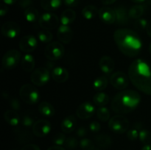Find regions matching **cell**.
Instances as JSON below:
<instances>
[{"instance_id": "28", "label": "cell", "mask_w": 151, "mask_h": 150, "mask_svg": "<svg viewBox=\"0 0 151 150\" xmlns=\"http://www.w3.org/2000/svg\"><path fill=\"white\" fill-rule=\"evenodd\" d=\"M95 142L99 146L107 148L112 144V139L106 134H100L95 137Z\"/></svg>"}, {"instance_id": "49", "label": "cell", "mask_w": 151, "mask_h": 150, "mask_svg": "<svg viewBox=\"0 0 151 150\" xmlns=\"http://www.w3.org/2000/svg\"><path fill=\"white\" fill-rule=\"evenodd\" d=\"M47 150H65V149L63 147H62L61 146H53L50 147L49 149H47Z\"/></svg>"}, {"instance_id": "47", "label": "cell", "mask_w": 151, "mask_h": 150, "mask_svg": "<svg viewBox=\"0 0 151 150\" xmlns=\"http://www.w3.org/2000/svg\"><path fill=\"white\" fill-rule=\"evenodd\" d=\"M7 12H8V7L6 5H4V4H1V8H0V16L2 17Z\"/></svg>"}, {"instance_id": "24", "label": "cell", "mask_w": 151, "mask_h": 150, "mask_svg": "<svg viewBox=\"0 0 151 150\" xmlns=\"http://www.w3.org/2000/svg\"><path fill=\"white\" fill-rule=\"evenodd\" d=\"M62 0H41V6L44 10L53 11L60 7Z\"/></svg>"}, {"instance_id": "46", "label": "cell", "mask_w": 151, "mask_h": 150, "mask_svg": "<svg viewBox=\"0 0 151 150\" xmlns=\"http://www.w3.org/2000/svg\"><path fill=\"white\" fill-rule=\"evenodd\" d=\"M10 106L14 110H19L20 108V103L16 99H13L10 101Z\"/></svg>"}, {"instance_id": "43", "label": "cell", "mask_w": 151, "mask_h": 150, "mask_svg": "<svg viewBox=\"0 0 151 150\" xmlns=\"http://www.w3.org/2000/svg\"><path fill=\"white\" fill-rule=\"evenodd\" d=\"M63 3L67 7H77L79 4V0H63Z\"/></svg>"}, {"instance_id": "50", "label": "cell", "mask_w": 151, "mask_h": 150, "mask_svg": "<svg viewBox=\"0 0 151 150\" xmlns=\"http://www.w3.org/2000/svg\"><path fill=\"white\" fill-rule=\"evenodd\" d=\"M116 0H101V2L104 5H110V4H114Z\"/></svg>"}, {"instance_id": "37", "label": "cell", "mask_w": 151, "mask_h": 150, "mask_svg": "<svg viewBox=\"0 0 151 150\" xmlns=\"http://www.w3.org/2000/svg\"><path fill=\"white\" fill-rule=\"evenodd\" d=\"M148 21L145 19H136L135 22L134 23V26L138 30H146L147 25Z\"/></svg>"}, {"instance_id": "12", "label": "cell", "mask_w": 151, "mask_h": 150, "mask_svg": "<svg viewBox=\"0 0 151 150\" xmlns=\"http://www.w3.org/2000/svg\"><path fill=\"white\" fill-rule=\"evenodd\" d=\"M37 45H38V41L35 37L32 35H27L22 37L19 44L21 51L26 54L32 52L36 49Z\"/></svg>"}, {"instance_id": "5", "label": "cell", "mask_w": 151, "mask_h": 150, "mask_svg": "<svg viewBox=\"0 0 151 150\" xmlns=\"http://www.w3.org/2000/svg\"><path fill=\"white\" fill-rule=\"evenodd\" d=\"M65 48L60 41H53L47 44L44 49V55L48 60L54 61L62 58L64 55Z\"/></svg>"}, {"instance_id": "54", "label": "cell", "mask_w": 151, "mask_h": 150, "mask_svg": "<svg viewBox=\"0 0 151 150\" xmlns=\"http://www.w3.org/2000/svg\"><path fill=\"white\" fill-rule=\"evenodd\" d=\"M149 52H150V54H151V44H150V46H149Z\"/></svg>"}, {"instance_id": "16", "label": "cell", "mask_w": 151, "mask_h": 150, "mask_svg": "<svg viewBox=\"0 0 151 150\" xmlns=\"http://www.w3.org/2000/svg\"><path fill=\"white\" fill-rule=\"evenodd\" d=\"M57 36L60 43L68 44L73 38V31L69 26L61 24L58 29Z\"/></svg>"}, {"instance_id": "29", "label": "cell", "mask_w": 151, "mask_h": 150, "mask_svg": "<svg viewBox=\"0 0 151 150\" xmlns=\"http://www.w3.org/2000/svg\"><path fill=\"white\" fill-rule=\"evenodd\" d=\"M94 104L99 107H105L109 102V96L104 92L97 93L93 98Z\"/></svg>"}, {"instance_id": "18", "label": "cell", "mask_w": 151, "mask_h": 150, "mask_svg": "<svg viewBox=\"0 0 151 150\" xmlns=\"http://www.w3.org/2000/svg\"><path fill=\"white\" fill-rule=\"evenodd\" d=\"M116 13V24L117 25L128 24L130 16L127 9L123 6H118L114 8Z\"/></svg>"}, {"instance_id": "20", "label": "cell", "mask_w": 151, "mask_h": 150, "mask_svg": "<svg viewBox=\"0 0 151 150\" xmlns=\"http://www.w3.org/2000/svg\"><path fill=\"white\" fill-rule=\"evenodd\" d=\"M77 126V120L74 116H68L62 121L60 128L64 133L69 134L73 132Z\"/></svg>"}, {"instance_id": "48", "label": "cell", "mask_w": 151, "mask_h": 150, "mask_svg": "<svg viewBox=\"0 0 151 150\" xmlns=\"http://www.w3.org/2000/svg\"><path fill=\"white\" fill-rule=\"evenodd\" d=\"M146 32H147V35L151 38V19L147 23V28H146Z\"/></svg>"}, {"instance_id": "41", "label": "cell", "mask_w": 151, "mask_h": 150, "mask_svg": "<svg viewBox=\"0 0 151 150\" xmlns=\"http://www.w3.org/2000/svg\"><path fill=\"white\" fill-rule=\"evenodd\" d=\"M89 129L92 132H98L101 129V125L98 121H92L89 124Z\"/></svg>"}, {"instance_id": "19", "label": "cell", "mask_w": 151, "mask_h": 150, "mask_svg": "<svg viewBox=\"0 0 151 150\" xmlns=\"http://www.w3.org/2000/svg\"><path fill=\"white\" fill-rule=\"evenodd\" d=\"M69 76L68 71L65 68L60 67V66L54 68L52 71V77L56 82H58V83L66 82L69 79Z\"/></svg>"}, {"instance_id": "42", "label": "cell", "mask_w": 151, "mask_h": 150, "mask_svg": "<svg viewBox=\"0 0 151 150\" xmlns=\"http://www.w3.org/2000/svg\"><path fill=\"white\" fill-rule=\"evenodd\" d=\"M19 6L22 8H28L30 7L31 4H32V0H20L19 2Z\"/></svg>"}, {"instance_id": "23", "label": "cell", "mask_w": 151, "mask_h": 150, "mask_svg": "<svg viewBox=\"0 0 151 150\" xmlns=\"http://www.w3.org/2000/svg\"><path fill=\"white\" fill-rule=\"evenodd\" d=\"M4 119L10 126H16L20 122V119L17 112L14 110H8L4 112Z\"/></svg>"}, {"instance_id": "36", "label": "cell", "mask_w": 151, "mask_h": 150, "mask_svg": "<svg viewBox=\"0 0 151 150\" xmlns=\"http://www.w3.org/2000/svg\"><path fill=\"white\" fill-rule=\"evenodd\" d=\"M66 138L65 135L62 132H58L53 135L52 142L57 146H62L65 144Z\"/></svg>"}, {"instance_id": "13", "label": "cell", "mask_w": 151, "mask_h": 150, "mask_svg": "<svg viewBox=\"0 0 151 150\" xmlns=\"http://www.w3.org/2000/svg\"><path fill=\"white\" fill-rule=\"evenodd\" d=\"M2 35L7 38H15L20 33V26L14 21H7L1 26Z\"/></svg>"}, {"instance_id": "8", "label": "cell", "mask_w": 151, "mask_h": 150, "mask_svg": "<svg viewBox=\"0 0 151 150\" xmlns=\"http://www.w3.org/2000/svg\"><path fill=\"white\" fill-rule=\"evenodd\" d=\"M50 74L47 68L41 67L35 69L30 76L31 82L36 86H43L50 80Z\"/></svg>"}, {"instance_id": "26", "label": "cell", "mask_w": 151, "mask_h": 150, "mask_svg": "<svg viewBox=\"0 0 151 150\" xmlns=\"http://www.w3.org/2000/svg\"><path fill=\"white\" fill-rule=\"evenodd\" d=\"M82 16L87 20H91L96 17L99 13V10L97 7L94 5H86L82 10Z\"/></svg>"}, {"instance_id": "34", "label": "cell", "mask_w": 151, "mask_h": 150, "mask_svg": "<svg viewBox=\"0 0 151 150\" xmlns=\"http://www.w3.org/2000/svg\"><path fill=\"white\" fill-rule=\"evenodd\" d=\"M139 139L145 145L150 144L151 143V132L147 129H142L139 132Z\"/></svg>"}, {"instance_id": "7", "label": "cell", "mask_w": 151, "mask_h": 150, "mask_svg": "<svg viewBox=\"0 0 151 150\" xmlns=\"http://www.w3.org/2000/svg\"><path fill=\"white\" fill-rule=\"evenodd\" d=\"M21 52L16 49H11L4 53L1 59V66L3 69L10 70L18 66L21 60Z\"/></svg>"}, {"instance_id": "53", "label": "cell", "mask_w": 151, "mask_h": 150, "mask_svg": "<svg viewBox=\"0 0 151 150\" xmlns=\"http://www.w3.org/2000/svg\"><path fill=\"white\" fill-rule=\"evenodd\" d=\"M131 1H133V2H134V3H138V4H139V3L144 2L145 0H131Z\"/></svg>"}, {"instance_id": "35", "label": "cell", "mask_w": 151, "mask_h": 150, "mask_svg": "<svg viewBox=\"0 0 151 150\" xmlns=\"http://www.w3.org/2000/svg\"><path fill=\"white\" fill-rule=\"evenodd\" d=\"M80 146L83 150H94L95 149L94 142L88 138H83L81 140Z\"/></svg>"}, {"instance_id": "31", "label": "cell", "mask_w": 151, "mask_h": 150, "mask_svg": "<svg viewBox=\"0 0 151 150\" xmlns=\"http://www.w3.org/2000/svg\"><path fill=\"white\" fill-rule=\"evenodd\" d=\"M109 84V79L106 76H100L97 77L93 83L94 90L97 91H102L106 89Z\"/></svg>"}, {"instance_id": "39", "label": "cell", "mask_w": 151, "mask_h": 150, "mask_svg": "<svg viewBox=\"0 0 151 150\" xmlns=\"http://www.w3.org/2000/svg\"><path fill=\"white\" fill-rule=\"evenodd\" d=\"M35 119L33 117H32L29 115H25L24 116H23L22 119V124L23 126L28 127V126H33L34 123H35Z\"/></svg>"}, {"instance_id": "27", "label": "cell", "mask_w": 151, "mask_h": 150, "mask_svg": "<svg viewBox=\"0 0 151 150\" xmlns=\"http://www.w3.org/2000/svg\"><path fill=\"white\" fill-rule=\"evenodd\" d=\"M145 7L142 4H137L130 8L128 10V14L131 19H138L142 17L145 13Z\"/></svg>"}, {"instance_id": "32", "label": "cell", "mask_w": 151, "mask_h": 150, "mask_svg": "<svg viewBox=\"0 0 151 150\" xmlns=\"http://www.w3.org/2000/svg\"><path fill=\"white\" fill-rule=\"evenodd\" d=\"M97 119L103 122H106L110 120V111L106 107H99L97 111Z\"/></svg>"}, {"instance_id": "11", "label": "cell", "mask_w": 151, "mask_h": 150, "mask_svg": "<svg viewBox=\"0 0 151 150\" xmlns=\"http://www.w3.org/2000/svg\"><path fill=\"white\" fill-rule=\"evenodd\" d=\"M32 132L35 136L42 138L48 135L51 131V124L45 119L36 121L32 126Z\"/></svg>"}, {"instance_id": "30", "label": "cell", "mask_w": 151, "mask_h": 150, "mask_svg": "<svg viewBox=\"0 0 151 150\" xmlns=\"http://www.w3.org/2000/svg\"><path fill=\"white\" fill-rule=\"evenodd\" d=\"M24 17L26 20L29 22H35L37 20H39L40 15L39 12L36 8L33 7H29L27 8L24 11Z\"/></svg>"}, {"instance_id": "4", "label": "cell", "mask_w": 151, "mask_h": 150, "mask_svg": "<svg viewBox=\"0 0 151 150\" xmlns=\"http://www.w3.org/2000/svg\"><path fill=\"white\" fill-rule=\"evenodd\" d=\"M19 96L28 104H35L40 99V94L36 88L31 84H25L19 90Z\"/></svg>"}, {"instance_id": "44", "label": "cell", "mask_w": 151, "mask_h": 150, "mask_svg": "<svg viewBox=\"0 0 151 150\" xmlns=\"http://www.w3.org/2000/svg\"><path fill=\"white\" fill-rule=\"evenodd\" d=\"M77 135L80 138L85 137L87 135V129H86L85 126H81L77 129Z\"/></svg>"}, {"instance_id": "2", "label": "cell", "mask_w": 151, "mask_h": 150, "mask_svg": "<svg viewBox=\"0 0 151 150\" xmlns=\"http://www.w3.org/2000/svg\"><path fill=\"white\" fill-rule=\"evenodd\" d=\"M114 39L121 52L127 57H134L142 50V43L136 32L129 29H119L115 31Z\"/></svg>"}, {"instance_id": "1", "label": "cell", "mask_w": 151, "mask_h": 150, "mask_svg": "<svg viewBox=\"0 0 151 150\" xmlns=\"http://www.w3.org/2000/svg\"><path fill=\"white\" fill-rule=\"evenodd\" d=\"M128 76L133 85L146 95L151 96V70L142 59H137L130 66Z\"/></svg>"}, {"instance_id": "55", "label": "cell", "mask_w": 151, "mask_h": 150, "mask_svg": "<svg viewBox=\"0 0 151 150\" xmlns=\"http://www.w3.org/2000/svg\"><path fill=\"white\" fill-rule=\"evenodd\" d=\"M94 150H101V149H99V148H97V149H94Z\"/></svg>"}, {"instance_id": "3", "label": "cell", "mask_w": 151, "mask_h": 150, "mask_svg": "<svg viewBox=\"0 0 151 150\" xmlns=\"http://www.w3.org/2000/svg\"><path fill=\"white\" fill-rule=\"evenodd\" d=\"M141 101V96L134 90H125L118 93L111 101V107L114 113L127 114L137 108Z\"/></svg>"}, {"instance_id": "38", "label": "cell", "mask_w": 151, "mask_h": 150, "mask_svg": "<svg viewBox=\"0 0 151 150\" xmlns=\"http://www.w3.org/2000/svg\"><path fill=\"white\" fill-rule=\"evenodd\" d=\"M65 146L68 149H75L78 146V141L74 137H69L65 141Z\"/></svg>"}, {"instance_id": "33", "label": "cell", "mask_w": 151, "mask_h": 150, "mask_svg": "<svg viewBox=\"0 0 151 150\" xmlns=\"http://www.w3.org/2000/svg\"><path fill=\"white\" fill-rule=\"evenodd\" d=\"M38 38L40 41L44 44L50 43L53 38V35L50 30L47 29H42L38 33Z\"/></svg>"}, {"instance_id": "9", "label": "cell", "mask_w": 151, "mask_h": 150, "mask_svg": "<svg viewBox=\"0 0 151 150\" xmlns=\"http://www.w3.org/2000/svg\"><path fill=\"white\" fill-rule=\"evenodd\" d=\"M38 23L44 29L51 30L58 26L59 19L54 13H45L40 16Z\"/></svg>"}, {"instance_id": "15", "label": "cell", "mask_w": 151, "mask_h": 150, "mask_svg": "<svg viewBox=\"0 0 151 150\" xmlns=\"http://www.w3.org/2000/svg\"><path fill=\"white\" fill-rule=\"evenodd\" d=\"M98 15L103 23L112 24L116 22V13L114 9L109 7H103L99 10Z\"/></svg>"}, {"instance_id": "17", "label": "cell", "mask_w": 151, "mask_h": 150, "mask_svg": "<svg viewBox=\"0 0 151 150\" xmlns=\"http://www.w3.org/2000/svg\"><path fill=\"white\" fill-rule=\"evenodd\" d=\"M100 69L105 74L108 75L112 73L115 67L114 60L109 56H103L99 62Z\"/></svg>"}, {"instance_id": "14", "label": "cell", "mask_w": 151, "mask_h": 150, "mask_svg": "<svg viewBox=\"0 0 151 150\" xmlns=\"http://www.w3.org/2000/svg\"><path fill=\"white\" fill-rule=\"evenodd\" d=\"M95 112V107L90 102H84L80 104L76 110V115L81 119L91 118Z\"/></svg>"}, {"instance_id": "6", "label": "cell", "mask_w": 151, "mask_h": 150, "mask_svg": "<svg viewBox=\"0 0 151 150\" xmlns=\"http://www.w3.org/2000/svg\"><path fill=\"white\" fill-rule=\"evenodd\" d=\"M130 126L129 121L122 115L115 116L110 119L109 127L113 132L116 134H122L126 132Z\"/></svg>"}, {"instance_id": "21", "label": "cell", "mask_w": 151, "mask_h": 150, "mask_svg": "<svg viewBox=\"0 0 151 150\" xmlns=\"http://www.w3.org/2000/svg\"><path fill=\"white\" fill-rule=\"evenodd\" d=\"M22 69L25 72H32L34 71L35 66V61L33 56L31 55L29 53L25 54L21 60Z\"/></svg>"}, {"instance_id": "40", "label": "cell", "mask_w": 151, "mask_h": 150, "mask_svg": "<svg viewBox=\"0 0 151 150\" xmlns=\"http://www.w3.org/2000/svg\"><path fill=\"white\" fill-rule=\"evenodd\" d=\"M139 132H138L137 129H131L127 133V137L129 140L131 141H136L137 140V138H139Z\"/></svg>"}, {"instance_id": "25", "label": "cell", "mask_w": 151, "mask_h": 150, "mask_svg": "<svg viewBox=\"0 0 151 150\" xmlns=\"http://www.w3.org/2000/svg\"><path fill=\"white\" fill-rule=\"evenodd\" d=\"M38 111L45 117H51L55 113V108L50 103L42 101L38 105Z\"/></svg>"}, {"instance_id": "51", "label": "cell", "mask_w": 151, "mask_h": 150, "mask_svg": "<svg viewBox=\"0 0 151 150\" xmlns=\"http://www.w3.org/2000/svg\"><path fill=\"white\" fill-rule=\"evenodd\" d=\"M3 2L5 4H8V5H11V4H15L18 0H2Z\"/></svg>"}, {"instance_id": "10", "label": "cell", "mask_w": 151, "mask_h": 150, "mask_svg": "<svg viewBox=\"0 0 151 150\" xmlns=\"http://www.w3.org/2000/svg\"><path fill=\"white\" fill-rule=\"evenodd\" d=\"M111 84L117 90H124L129 85V76L122 71H117L112 74L110 76Z\"/></svg>"}, {"instance_id": "45", "label": "cell", "mask_w": 151, "mask_h": 150, "mask_svg": "<svg viewBox=\"0 0 151 150\" xmlns=\"http://www.w3.org/2000/svg\"><path fill=\"white\" fill-rule=\"evenodd\" d=\"M21 150H41V149H40V148L38 147V146H37L36 144H27V145L24 146Z\"/></svg>"}, {"instance_id": "52", "label": "cell", "mask_w": 151, "mask_h": 150, "mask_svg": "<svg viewBox=\"0 0 151 150\" xmlns=\"http://www.w3.org/2000/svg\"><path fill=\"white\" fill-rule=\"evenodd\" d=\"M142 150H151V145H150V144L145 145L143 148L142 149Z\"/></svg>"}, {"instance_id": "22", "label": "cell", "mask_w": 151, "mask_h": 150, "mask_svg": "<svg viewBox=\"0 0 151 150\" xmlns=\"http://www.w3.org/2000/svg\"><path fill=\"white\" fill-rule=\"evenodd\" d=\"M76 19V13L72 9H66L60 15V21L62 25H68L73 23Z\"/></svg>"}]
</instances>
